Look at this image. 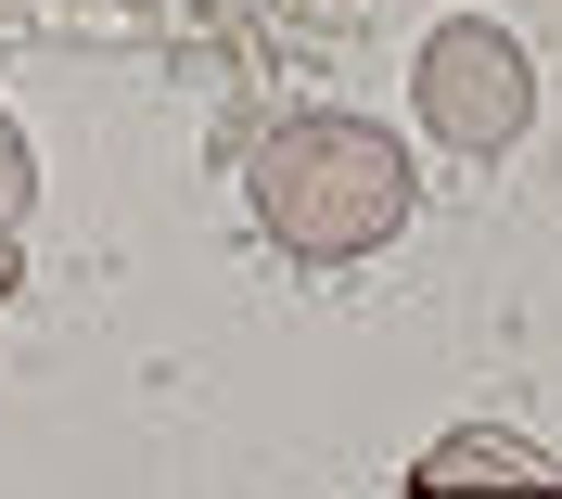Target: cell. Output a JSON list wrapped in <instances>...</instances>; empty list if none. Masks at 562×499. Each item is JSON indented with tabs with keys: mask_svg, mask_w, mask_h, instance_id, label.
<instances>
[{
	"mask_svg": "<svg viewBox=\"0 0 562 499\" xmlns=\"http://www.w3.org/2000/svg\"><path fill=\"white\" fill-rule=\"evenodd\" d=\"M244 206L281 256L307 269H358L409 231V154L371 115H281L269 142L244 154Z\"/></svg>",
	"mask_w": 562,
	"mask_h": 499,
	"instance_id": "1",
	"label": "cell"
},
{
	"mask_svg": "<svg viewBox=\"0 0 562 499\" xmlns=\"http://www.w3.org/2000/svg\"><path fill=\"white\" fill-rule=\"evenodd\" d=\"M422 129L448 154H512L537 129V65H525V38L512 26H486V13H460V26H435L422 38Z\"/></svg>",
	"mask_w": 562,
	"mask_h": 499,
	"instance_id": "2",
	"label": "cell"
},
{
	"mask_svg": "<svg viewBox=\"0 0 562 499\" xmlns=\"http://www.w3.org/2000/svg\"><path fill=\"white\" fill-rule=\"evenodd\" d=\"M409 499H562V474L537 462L525 435L460 423V435H435V448L409 462Z\"/></svg>",
	"mask_w": 562,
	"mask_h": 499,
	"instance_id": "3",
	"label": "cell"
},
{
	"mask_svg": "<svg viewBox=\"0 0 562 499\" xmlns=\"http://www.w3.org/2000/svg\"><path fill=\"white\" fill-rule=\"evenodd\" d=\"M26 192H38V154H26V129H13V115H0V231L26 218Z\"/></svg>",
	"mask_w": 562,
	"mask_h": 499,
	"instance_id": "4",
	"label": "cell"
},
{
	"mask_svg": "<svg viewBox=\"0 0 562 499\" xmlns=\"http://www.w3.org/2000/svg\"><path fill=\"white\" fill-rule=\"evenodd\" d=\"M13 282H26V256H13V231H0V308H13Z\"/></svg>",
	"mask_w": 562,
	"mask_h": 499,
	"instance_id": "5",
	"label": "cell"
}]
</instances>
